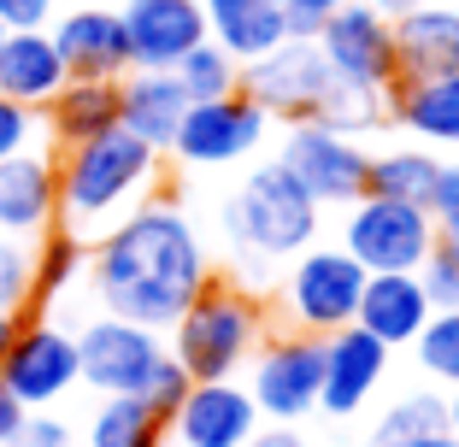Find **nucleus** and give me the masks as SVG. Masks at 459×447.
Wrapping results in <instances>:
<instances>
[{
    "label": "nucleus",
    "instance_id": "f257e3e1",
    "mask_svg": "<svg viewBox=\"0 0 459 447\" xmlns=\"http://www.w3.org/2000/svg\"><path fill=\"white\" fill-rule=\"evenodd\" d=\"M89 277H95V295L107 312L135 318L148 330H171L177 312L212 277V259H206L195 224L171 201H142L107 236H95Z\"/></svg>",
    "mask_w": 459,
    "mask_h": 447
},
{
    "label": "nucleus",
    "instance_id": "f03ea898",
    "mask_svg": "<svg viewBox=\"0 0 459 447\" xmlns=\"http://www.w3.org/2000/svg\"><path fill=\"white\" fill-rule=\"evenodd\" d=\"M59 230L95 242L118 224L124 212L153 194L165 171V153L148 148L142 136H130L124 124H112L107 136H89L77 148L59 153Z\"/></svg>",
    "mask_w": 459,
    "mask_h": 447
},
{
    "label": "nucleus",
    "instance_id": "7ed1b4c3",
    "mask_svg": "<svg viewBox=\"0 0 459 447\" xmlns=\"http://www.w3.org/2000/svg\"><path fill=\"white\" fill-rule=\"evenodd\" d=\"M224 230L236 242L242 265L295 259L300 247L318 242V201L300 189L283 165H259L242 189H236V201L224 206Z\"/></svg>",
    "mask_w": 459,
    "mask_h": 447
},
{
    "label": "nucleus",
    "instance_id": "20e7f679",
    "mask_svg": "<svg viewBox=\"0 0 459 447\" xmlns=\"http://www.w3.org/2000/svg\"><path fill=\"white\" fill-rule=\"evenodd\" d=\"M259 336H265V318H259L254 300H247L242 288L206 277L201 295L177 312V324H171V359L189 371L195 383L236 377V365L259 348Z\"/></svg>",
    "mask_w": 459,
    "mask_h": 447
},
{
    "label": "nucleus",
    "instance_id": "39448f33",
    "mask_svg": "<svg viewBox=\"0 0 459 447\" xmlns=\"http://www.w3.org/2000/svg\"><path fill=\"white\" fill-rule=\"evenodd\" d=\"M342 247L359 259L365 271H419L424 254L436 247L430 206L389 201V194H359L342 224Z\"/></svg>",
    "mask_w": 459,
    "mask_h": 447
},
{
    "label": "nucleus",
    "instance_id": "423d86ee",
    "mask_svg": "<svg viewBox=\"0 0 459 447\" xmlns=\"http://www.w3.org/2000/svg\"><path fill=\"white\" fill-rule=\"evenodd\" d=\"M359 288H365V265L348 254V247H300L295 271L283 277L289 324L312 330V336H330V330L353 324Z\"/></svg>",
    "mask_w": 459,
    "mask_h": 447
},
{
    "label": "nucleus",
    "instance_id": "0eeeda50",
    "mask_svg": "<svg viewBox=\"0 0 459 447\" xmlns=\"http://www.w3.org/2000/svg\"><path fill=\"white\" fill-rule=\"evenodd\" d=\"M160 359H165L160 330L118 318V312H100L95 324L77 330V383H89L95 394H142Z\"/></svg>",
    "mask_w": 459,
    "mask_h": 447
},
{
    "label": "nucleus",
    "instance_id": "6e6552de",
    "mask_svg": "<svg viewBox=\"0 0 459 447\" xmlns=\"http://www.w3.org/2000/svg\"><path fill=\"white\" fill-rule=\"evenodd\" d=\"M318 389H325V336L312 330H289V336H271L254 359V394L259 418L271 424H295L307 412H318Z\"/></svg>",
    "mask_w": 459,
    "mask_h": 447
},
{
    "label": "nucleus",
    "instance_id": "1a4fd4ad",
    "mask_svg": "<svg viewBox=\"0 0 459 447\" xmlns=\"http://www.w3.org/2000/svg\"><path fill=\"white\" fill-rule=\"evenodd\" d=\"M265 130H271V112L247 89H236V95H218V100H189V112H183V124L171 136V153L183 165L218 171V165L247 159L265 142Z\"/></svg>",
    "mask_w": 459,
    "mask_h": 447
},
{
    "label": "nucleus",
    "instance_id": "9d476101",
    "mask_svg": "<svg viewBox=\"0 0 459 447\" xmlns=\"http://www.w3.org/2000/svg\"><path fill=\"white\" fill-rule=\"evenodd\" d=\"M365 159H371V153H365L359 142L325 130L318 118H295L289 136H283V153H277V165H283L318 206H353L359 201L365 194Z\"/></svg>",
    "mask_w": 459,
    "mask_h": 447
},
{
    "label": "nucleus",
    "instance_id": "9b49d317",
    "mask_svg": "<svg viewBox=\"0 0 459 447\" xmlns=\"http://www.w3.org/2000/svg\"><path fill=\"white\" fill-rule=\"evenodd\" d=\"M318 54H325L330 77L365 82V89H389L401 77L394 65V18H383L371 0H348L318 24Z\"/></svg>",
    "mask_w": 459,
    "mask_h": 447
},
{
    "label": "nucleus",
    "instance_id": "f8f14e48",
    "mask_svg": "<svg viewBox=\"0 0 459 447\" xmlns=\"http://www.w3.org/2000/svg\"><path fill=\"white\" fill-rule=\"evenodd\" d=\"M0 383L18 394V407H54L59 394L77 389V336L59 330L54 318H18L13 348L0 359Z\"/></svg>",
    "mask_w": 459,
    "mask_h": 447
},
{
    "label": "nucleus",
    "instance_id": "ddd939ff",
    "mask_svg": "<svg viewBox=\"0 0 459 447\" xmlns=\"http://www.w3.org/2000/svg\"><path fill=\"white\" fill-rule=\"evenodd\" d=\"M330 82L336 77H330V65H325V54H318L312 36H283L271 54L242 59V89L271 112V118H289V124L312 118V107L325 100Z\"/></svg>",
    "mask_w": 459,
    "mask_h": 447
},
{
    "label": "nucleus",
    "instance_id": "4468645a",
    "mask_svg": "<svg viewBox=\"0 0 459 447\" xmlns=\"http://www.w3.org/2000/svg\"><path fill=\"white\" fill-rule=\"evenodd\" d=\"M118 18L130 36V65L142 71H171L189 47L206 41L201 0H124Z\"/></svg>",
    "mask_w": 459,
    "mask_h": 447
},
{
    "label": "nucleus",
    "instance_id": "2eb2a0df",
    "mask_svg": "<svg viewBox=\"0 0 459 447\" xmlns=\"http://www.w3.org/2000/svg\"><path fill=\"white\" fill-rule=\"evenodd\" d=\"M165 430L177 435V447H247V435L259 430V407L254 394L236 389L230 377L189 383L183 407L171 412Z\"/></svg>",
    "mask_w": 459,
    "mask_h": 447
},
{
    "label": "nucleus",
    "instance_id": "dca6fc26",
    "mask_svg": "<svg viewBox=\"0 0 459 447\" xmlns=\"http://www.w3.org/2000/svg\"><path fill=\"white\" fill-rule=\"evenodd\" d=\"M383 371H389V348L365 324H342L325 336V389H318V412L330 418H353V412L377 394Z\"/></svg>",
    "mask_w": 459,
    "mask_h": 447
},
{
    "label": "nucleus",
    "instance_id": "f3484780",
    "mask_svg": "<svg viewBox=\"0 0 459 447\" xmlns=\"http://www.w3.org/2000/svg\"><path fill=\"white\" fill-rule=\"evenodd\" d=\"M59 224V165L54 153L24 148L13 159H0V236H30Z\"/></svg>",
    "mask_w": 459,
    "mask_h": 447
},
{
    "label": "nucleus",
    "instance_id": "a211bd4d",
    "mask_svg": "<svg viewBox=\"0 0 459 447\" xmlns=\"http://www.w3.org/2000/svg\"><path fill=\"white\" fill-rule=\"evenodd\" d=\"M59 59L71 77H112L118 82L130 71V36H124L118 6H71L65 18L48 24Z\"/></svg>",
    "mask_w": 459,
    "mask_h": 447
},
{
    "label": "nucleus",
    "instance_id": "6ab92c4d",
    "mask_svg": "<svg viewBox=\"0 0 459 447\" xmlns=\"http://www.w3.org/2000/svg\"><path fill=\"white\" fill-rule=\"evenodd\" d=\"M430 295H424L419 271H365V288H359V312L353 324H365L383 348H412L424 324H430Z\"/></svg>",
    "mask_w": 459,
    "mask_h": 447
},
{
    "label": "nucleus",
    "instance_id": "aec40b11",
    "mask_svg": "<svg viewBox=\"0 0 459 447\" xmlns=\"http://www.w3.org/2000/svg\"><path fill=\"white\" fill-rule=\"evenodd\" d=\"M394 65L401 77L459 71V0H419L394 18Z\"/></svg>",
    "mask_w": 459,
    "mask_h": 447
},
{
    "label": "nucleus",
    "instance_id": "412c9836",
    "mask_svg": "<svg viewBox=\"0 0 459 447\" xmlns=\"http://www.w3.org/2000/svg\"><path fill=\"white\" fill-rule=\"evenodd\" d=\"M183 112H189V95H183L177 71L130 65L118 77V124L130 136H142L148 148L171 153V136H177V124H183Z\"/></svg>",
    "mask_w": 459,
    "mask_h": 447
},
{
    "label": "nucleus",
    "instance_id": "4be33fe9",
    "mask_svg": "<svg viewBox=\"0 0 459 447\" xmlns=\"http://www.w3.org/2000/svg\"><path fill=\"white\" fill-rule=\"evenodd\" d=\"M383 95H389V118L401 130H412L430 148H459V71L394 77Z\"/></svg>",
    "mask_w": 459,
    "mask_h": 447
},
{
    "label": "nucleus",
    "instance_id": "5701e85b",
    "mask_svg": "<svg viewBox=\"0 0 459 447\" xmlns=\"http://www.w3.org/2000/svg\"><path fill=\"white\" fill-rule=\"evenodd\" d=\"M65 82H71V71L48 30H6V41H0V95L41 112Z\"/></svg>",
    "mask_w": 459,
    "mask_h": 447
},
{
    "label": "nucleus",
    "instance_id": "b1692460",
    "mask_svg": "<svg viewBox=\"0 0 459 447\" xmlns=\"http://www.w3.org/2000/svg\"><path fill=\"white\" fill-rule=\"evenodd\" d=\"M41 118H48V136H54L59 148L107 136L112 124H118V82L112 77H71L65 89L41 107Z\"/></svg>",
    "mask_w": 459,
    "mask_h": 447
},
{
    "label": "nucleus",
    "instance_id": "393cba45",
    "mask_svg": "<svg viewBox=\"0 0 459 447\" xmlns=\"http://www.w3.org/2000/svg\"><path fill=\"white\" fill-rule=\"evenodd\" d=\"M201 13H206V36L236 59H259L289 36L277 0H201Z\"/></svg>",
    "mask_w": 459,
    "mask_h": 447
},
{
    "label": "nucleus",
    "instance_id": "a878e982",
    "mask_svg": "<svg viewBox=\"0 0 459 447\" xmlns=\"http://www.w3.org/2000/svg\"><path fill=\"white\" fill-rule=\"evenodd\" d=\"M442 171L430 148H389V153H371L365 159V194H389V201H412V206H430V183Z\"/></svg>",
    "mask_w": 459,
    "mask_h": 447
},
{
    "label": "nucleus",
    "instance_id": "bb28decb",
    "mask_svg": "<svg viewBox=\"0 0 459 447\" xmlns=\"http://www.w3.org/2000/svg\"><path fill=\"white\" fill-rule=\"evenodd\" d=\"M165 418L142 394H107L89 418V447H165Z\"/></svg>",
    "mask_w": 459,
    "mask_h": 447
},
{
    "label": "nucleus",
    "instance_id": "cd10ccee",
    "mask_svg": "<svg viewBox=\"0 0 459 447\" xmlns=\"http://www.w3.org/2000/svg\"><path fill=\"white\" fill-rule=\"evenodd\" d=\"M312 118L325 124V130H336V136H371V130H383L389 124V95L383 89H365V82H330L325 100L312 107Z\"/></svg>",
    "mask_w": 459,
    "mask_h": 447
},
{
    "label": "nucleus",
    "instance_id": "c85d7f7f",
    "mask_svg": "<svg viewBox=\"0 0 459 447\" xmlns=\"http://www.w3.org/2000/svg\"><path fill=\"white\" fill-rule=\"evenodd\" d=\"M171 71H177V82H183L189 100H218V95H236V89H242V59L224 54L212 36H206L201 47H189Z\"/></svg>",
    "mask_w": 459,
    "mask_h": 447
},
{
    "label": "nucleus",
    "instance_id": "c756f323",
    "mask_svg": "<svg viewBox=\"0 0 459 447\" xmlns=\"http://www.w3.org/2000/svg\"><path fill=\"white\" fill-rule=\"evenodd\" d=\"M36 254V300H59L71 283L82 277V265H89V242L71 230H41V247H30Z\"/></svg>",
    "mask_w": 459,
    "mask_h": 447
},
{
    "label": "nucleus",
    "instance_id": "7c9ffc66",
    "mask_svg": "<svg viewBox=\"0 0 459 447\" xmlns=\"http://www.w3.org/2000/svg\"><path fill=\"white\" fill-rule=\"evenodd\" d=\"M430 430H447V394H401L389 412L377 418V430H371V447H406L419 442V435Z\"/></svg>",
    "mask_w": 459,
    "mask_h": 447
},
{
    "label": "nucleus",
    "instance_id": "2f4dec72",
    "mask_svg": "<svg viewBox=\"0 0 459 447\" xmlns=\"http://www.w3.org/2000/svg\"><path fill=\"white\" fill-rule=\"evenodd\" d=\"M412 353L436 383H459V306H436L430 324L412 336Z\"/></svg>",
    "mask_w": 459,
    "mask_h": 447
},
{
    "label": "nucleus",
    "instance_id": "473e14b6",
    "mask_svg": "<svg viewBox=\"0 0 459 447\" xmlns=\"http://www.w3.org/2000/svg\"><path fill=\"white\" fill-rule=\"evenodd\" d=\"M36 300V254L18 236H0V312H24Z\"/></svg>",
    "mask_w": 459,
    "mask_h": 447
},
{
    "label": "nucleus",
    "instance_id": "72a5a7b5",
    "mask_svg": "<svg viewBox=\"0 0 459 447\" xmlns=\"http://www.w3.org/2000/svg\"><path fill=\"white\" fill-rule=\"evenodd\" d=\"M36 142H41V112L13 95H0V159H13V153L36 148Z\"/></svg>",
    "mask_w": 459,
    "mask_h": 447
},
{
    "label": "nucleus",
    "instance_id": "f704fd0d",
    "mask_svg": "<svg viewBox=\"0 0 459 447\" xmlns=\"http://www.w3.org/2000/svg\"><path fill=\"white\" fill-rule=\"evenodd\" d=\"M189 371H183V365H177V359H171V353H165V359H160V365H153V377H148V389H142V400H148V407L153 412H160V418L165 424H171V412L177 407H183V394H189Z\"/></svg>",
    "mask_w": 459,
    "mask_h": 447
},
{
    "label": "nucleus",
    "instance_id": "c9c22d12",
    "mask_svg": "<svg viewBox=\"0 0 459 447\" xmlns=\"http://www.w3.org/2000/svg\"><path fill=\"white\" fill-rule=\"evenodd\" d=\"M419 283H424V295H430V306H459V259L447 254L442 242H436L430 254H424Z\"/></svg>",
    "mask_w": 459,
    "mask_h": 447
},
{
    "label": "nucleus",
    "instance_id": "e433bc0d",
    "mask_svg": "<svg viewBox=\"0 0 459 447\" xmlns=\"http://www.w3.org/2000/svg\"><path fill=\"white\" fill-rule=\"evenodd\" d=\"M18 447H71V424H65V418H54L48 407H36V412H24Z\"/></svg>",
    "mask_w": 459,
    "mask_h": 447
},
{
    "label": "nucleus",
    "instance_id": "4c0bfd02",
    "mask_svg": "<svg viewBox=\"0 0 459 447\" xmlns=\"http://www.w3.org/2000/svg\"><path fill=\"white\" fill-rule=\"evenodd\" d=\"M277 6H283L289 36H318V24H325L336 6H348V0H277Z\"/></svg>",
    "mask_w": 459,
    "mask_h": 447
},
{
    "label": "nucleus",
    "instance_id": "58836bf2",
    "mask_svg": "<svg viewBox=\"0 0 459 447\" xmlns=\"http://www.w3.org/2000/svg\"><path fill=\"white\" fill-rule=\"evenodd\" d=\"M0 24L6 30H48L54 24V0H0Z\"/></svg>",
    "mask_w": 459,
    "mask_h": 447
},
{
    "label": "nucleus",
    "instance_id": "ea45409f",
    "mask_svg": "<svg viewBox=\"0 0 459 447\" xmlns=\"http://www.w3.org/2000/svg\"><path fill=\"white\" fill-rule=\"evenodd\" d=\"M447 212H459V159H442V171L430 183V218H447Z\"/></svg>",
    "mask_w": 459,
    "mask_h": 447
},
{
    "label": "nucleus",
    "instance_id": "a19ab883",
    "mask_svg": "<svg viewBox=\"0 0 459 447\" xmlns=\"http://www.w3.org/2000/svg\"><path fill=\"white\" fill-rule=\"evenodd\" d=\"M18 430H24V407H18V394L0 383V447L18 442Z\"/></svg>",
    "mask_w": 459,
    "mask_h": 447
},
{
    "label": "nucleus",
    "instance_id": "79ce46f5",
    "mask_svg": "<svg viewBox=\"0 0 459 447\" xmlns=\"http://www.w3.org/2000/svg\"><path fill=\"white\" fill-rule=\"evenodd\" d=\"M247 447H307V435L289 430V424H277V430H254V435H247Z\"/></svg>",
    "mask_w": 459,
    "mask_h": 447
},
{
    "label": "nucleus",
    "instance_id": "37998d69",
    "mask_svg": "<svg viewBox=\"0 0 459 447\" xmlns=\"http://www.w3.org/2000/svg\"><path fill=\"white\" fill-rule=\"evenodd\" d=\"M436 242L447 247V254L459 259V212H447V218H436Z\"/></svg>",
    "mask_w": 459,
    "mask_h": 447
},
{
    "label": "nucleus",
    "instance_id": "c03bdc74",
    "mask_svg": "<svg viewBox=\"0 0 459 447\" xmlns=\"http://www.w3.org/2000/svg\"><path fill=\"white\" fill-rule=\"evenodd\" d=\"M406 447H459V435L454 430H430V435H419V442H406Z\"/></svg>",
    "mask_w": 459,
    "mask_h": 447
},
{
    "label": "nucleus",
    "instance_id": "a18cd8bd",
    "mask_svg": "<svg viewBox=\"0 0 459 447\" xmlns=\"http://www.w3.org/2000/svg\"><path fill=\"white\" fill-rule=\"evenodd\" d=\"M13 330H18V312H0V359H6V348H13Z\"/></svg>",
    "mask_w": 459,
    "mask_h": 447
},
{
    "label": "nucleus",
    "instance_id": "49530a36",
    "mask_svg": "<svg viewBox=\"0 0 459 447\" xmlns=\"http://www.w3.org/2000/svg\"><path fill=\"white\" fill-rule=\"evenodd\" d=\"M371 6H377V13H383V18H401V13H406V6H419V0H371Z\"/></svg>",
    "mask_w": 459,
    "mask_h": 447
},
{
    "label": "nucleus",
    "instance_id": "de8ad7c7",
    "mask_svg": "<svg viewBox=\"0 0 459 447\" xmlns=\"http://www.w3.org/2000/svg\"><path fill=\"white\" fill-rule=\"evenodd\" d=\"M447 430L459 435V383H454V394H447Z\"/></svg>",
    "mask_w": 459,
    "mask_h": 447
},
{
    "label": "nucleus",
    "instance_id": "09e8293b",
    "mask_svg": "<svg viewBox=\"0 0 459 447\" xmlns=\"http://www.w3.org/2000/svg\"><path fill=\"white\" fill-rule=\"evenodd\" d=\"M0 41H6V24H0Z\"/></svg>",
    "mask_w": 459,
    "mask_h": 447
},
{
    "label": "nucleus",
    "instance_id": "8fccbe9b",
    "mask_svg": "<svg viewBox=\"0 0 459 447\" xmlns=\"http://www.w3.org/2000/svg\"><path fill=\"white\" fill-rule=\"evenodd\" d=\"M6 447H18V442H6Z\"/></svg>",
    "mask_w": 459,
    "mask_h": 447
}]
</instances>
